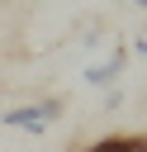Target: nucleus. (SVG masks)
<instances>
[{
    "instance_id": "obj_4",
    "label": "nucleus",
    "mask_w": 147,
    "mask_h": 152,
    "mask_svg": "<svg viewBox=\"0 0 147 152\" xmlns=\"http://www.w3.org/2000/svg\"><path fill=\"white\" fill-rule=\"evenodd\" d=\"M128 5H133V10H142V5H147V0H128Z\"/></svg>"
},
{
    "instance_id": "obj_2",
    "label": "nucleus",
    "mask_w": 147,
    "mask_h": 152,
    "mask_svg": "<svg viewBox=\"0 0 147 152\" xmlns=\"http://www.w3.org/2000/svg\"><path fill=\"white\" fill-rule=\"evenodd\" d=\"M123 66H128V43H119L104 62H90L85 66V86L90 90H104V86H114L119 76H123Z\"/></svg>"
},
{
    "instance_id": "obj_3",
    "label": "nucleus",
    "mask_w": 147,
    "mask_h": 152,
    "mask_svg": "<svg viewBox=\"0 0 147 152\" xmlns=\"http://www.w3.org/2000/svg\"><path fill=\"white\" fill-rule=\"evenodd\" d=\"M81 152H147V138L142 133H109V138L85 142Z\"/></svg>"
},
{
    "instance_id": "obj_1",
    "label": "nucleus",
    "mask_w": 147,
    "mask_h": 152,
    "mask_svg": "<svg viewBox=\"0 0 147 152\" xmlns=\"http://www.w3.org/2000/svg\"><path fill=\"white\" fill-rule=\"evenodd\" d=\"M62 114H66V95H43V100H33V104H9V109L0 114V124H9V128H19V133H47Z\"/></svg>"
}]
</instances>
